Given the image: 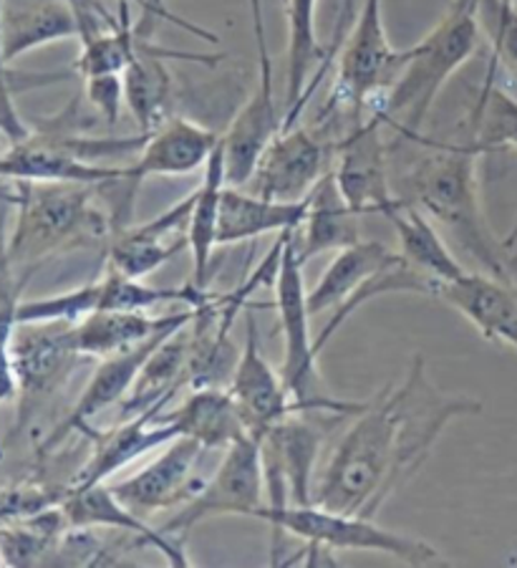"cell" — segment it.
<instances>
[{"label": "cell", "instance_id": "obj_23", "mask_svg": "<svg viewBox=\"0 0 517 568\" xmlns=\"http://www.w3.org/2000/svg\"><path fill=\"white\" fill-rule=\"evenodd\" d=\"M195 316V306H184L170 316H146V311L101 308L71 324V346L84 359H107V356L132 349L144 338L172 326L174 321Z\"/></svg>", "mask_w": 517, "mask_h": 568}, {"label": "cell", "instance_id": "obj_35", "mask_svg": "<svg viewBox=\"0 0 517 568\" xmlns=\"http://www.w3.org/2000/svg\"><path fill=\"white\" fill-rule=\"evenodd\" d=\"M473 142L487 152L517 150V99L485 79L473 112Z\"/></svg>", "mask_w": 517, "mask_h": 568}, {"label": "cell", "instance_id": "obj_12", "mask_svg": "<svg viewBox=\"0 0 517 568\" xmlns=\"http://www.w3.org/2000/svg\"><path fill=\"white\" fill-rule=\"evenodd\" d=\"M192 318L195 316L174 321L172 326L162 328V332L152 334L150 338H144L142 344L132 346V349L119 352V354L107 356V359H101L97 372L91 374V379L84 387V392H81V397L77 399V405L71 407L69 415L63 417L61 423L53 427L51 433L45 435L43 443L39 445V455L53 453L69 435L84 433V429H89L91 419L101 415V412H107L109 407L124 402L129 389L134 387L136 377H140L142 366L146 364V359H150L156 346L164 344V338H170L174 332H180L182 326H187Z\"/></svg>", "mask_w": 517, "mask_h": 568}, {"label": "cell", "instance_id": "obj_25", "mask_svg": "<svg viewBox=\"0 0 517 568\" xmlns=\"http://www.w3.org/2000/svg\"><path fill=\"white\" fill-rule=\"evenodd\" d=\"M0 29L8 63L41 45L79 39L77 16L69 0H3Z\"/></svg>", "mask_w": 517, "mask_h": 568}, {"label": "cell", "instance_id": "obj_39", "mask_svg": "<svg viewBox=\"0 0 517 568\" xmlns=\"http://www.w3.org/2000/svg\"><path fill=\"white\" fill-rule=\"evenodd\" d=\"M89 104L97 109L107 126H116L124 104V79L122 73H97L84 79Z\"/></svg>", "mask_w": 517, "mask_h": 568}, {"label": "cell", "instance_id": "obj_42", "mask_svg": "<svg viewBox=\"0 0 517 568\" xmlns=\"http://www.w3.org/2000/svg\"><path fill=\"white\" fill-rule=\"evenodd\" d=\"M513 3H515V6H517V0H513Z\"/></svg>", "mask_w": 517, "mask_h": 568}, {"label": "cell", "instance_id": "obj_10", "mask_svg": "<svg viewBox=\"0 0 517 568\" xmlns=\"http://www.w3.org/2000/svg\"><path fill=\"white\" fill-rule=\"evenodd\" d=\"M382 116L374 114L366 122L354 124L344 140L336 142L334 180L341 197L356 215H384L404 205L396 195L389 175V152L382 136Z\"/></svg>", "mask_w": 517, "mask_h": 568}, {"label": "cell", "instance_id": "obj_29", "mask_svg": "<svg viewBox=\"0 0 517 568\" xmlns=\"http://www.w3.org/2000/svg\"><path fill=\"white\" fill-rule=\"evenodd\" d=\"M318 0H285L288 13V49H285V116L281 130L298 124V106L323 59L316 33Z\"/></svg>", "mask_w": 517, "mask_h": 568}, {"label": "cell", "instance_id": "obj_16", "mask_svg": "<svg viewBox=\"0 0 517 568\" xmlns=\"http://www.w3.org/2000/svg\"><path fill=\"white\" fill-rule=\"evenodd\" d=\"M227 389L233 394L247 433L255 439H261L267 429L295 412L283 377L275 374L261 349V334H257L253 308L245 311V344L237 356Z\"/></svg>", "mask_w": 517, "mask_h": 568}, {"label": "cell", "instance_id": "obj_14", "mask_svg": "<svg viewBox=\"0 0 517 568\" xmlns=\"http://www.w3.org/2000/svg\"><path fill=\"white\" fill-rule=\"evenodd\" d=\"M129 164H99L81 160L57 132L29 134L0 152V180L8 182H73L104 187L126 182Z\"/></svg>", "mask_w": 517, "mask_h": 568}, {"label": "cell", "instance_id": "obj_36", "mask_svg": "<svg viewBox=\"0 0 517 568\" xmlns=\"http://www.w3.org/2000/svg\"><path fill=\"white\" fill-rule=\"evenodd\" d=\"M99 311V281L57 296L31 298L18 304V324H77Z\"/></svg>", "mask_w": 517, "mask_h": 568}, {"label": "cell", "instance_id": "obj_27", "mask_svg": "<svg viewBox=\"0 0 517 568\" xmlns=\"http://www.w3.org/2000/svg\"><path fill=\"white\" fill-rule=\"evenodd\" d=\"M293 241L301 265H306L316 255L344 251L362 241V215H356L341 197L334 172H328L311 192L306 220L295 231Z\"/></svg>", "mask_w": 517, "mask_h": 568}, {"label": "cell", "instance_id": "obj_30", "mask_svg": "<svg viewBox=\"0 0 517 568\" xmlns=\"http://www.w3.org/2000/svg\"><path fill=\"white\" fill-rule=\"evenodd\" d=\"M386 220H389L394 227L404 261L437 283V288L442 283L465 276L467 268L457 261V255L449 251V245L437 231V225H434L419 207L404 203ZM434 296H437V293H434Z\"/></svg>", "mask_w": 517, "mask_h": 568}, {"label": "cell", "instance_id": "obj_11", "mask_svg": "<svg viewBox=\"0 0 517 568\" xmlns=\"http://www.w3.org/2000/svg\"><path fill=\"white\" fill-rule=\"evenodd\" d=\"M336 144L295 124L281 130L257 160L245 190L267 200L281 203H298L306 200L318 182L334 170Z\"/></svg>", "mask_w": 517, "mask_h": 568}, {"label": "cell", "instance_id": "obj_8", "mask_svg": "<svg viewBox=\"0 0 517 568\" xmlns=\"http://www.w3.org/2000/svg\"><path fill=\"white\" fill-rule=\"evenodd\" d=\"M306 417L308 412H293L257 439L267 508L316 503V463L323 429Z\"/></svg>", "mask_w": 517, "mask_h": 568}, {"label": "cell", "instance_id": "obj_43", "mask_svg": "<svg viewBox=\"0 0 517 568\" xmlns=\"http://www.w3.org/2000/svg\"><path fill=\"white\" fill-rule=\"evenodd\" d=\"M477 3H479V0H477Z\"/></svg>", "mask_w": 517, "mask_h": 568}, {"label": "cell", "instance_id": "obj_38", "mask_svg": "<svg viewBox=\"0 0 517 568\" xmlns=\"http://www.w3.org/2000/svg\"><path fill=\"white\" fill-rule=\"evenodd\" d=\"M358 8H362V0H341L338 16H336V23H334V33H331V43L326 45V49H323V59H321V63H318V71H316V77L311 79L306 94H303V99H301L298 114H303V109L308 106L311 97L316 94V89H318V84L323 81V77H326L328 69L336 63L341 45H344L346 36H348V31H351V26H354V21H356Z\"/></svg>", "mask_w": 517, "mask_h": 568}, {"label": "cell", "instance_id": "obj_7", "mask_svg": "<svg viewBox=\"0 0 517 568\" xmlns=\"http://www.w3.org/2000/svg\"><path fill=\"white\" fill-rule=\"evenodd\" d=\"M409 59V49H394L384 26L382 0H362L356 21L338 51V71L318 119L328 122L341 112H362L382 102Z\"/></svg>", "mask_w": 517, "mask_h": 568}, {"label": "cell", "instance_id": "obj_4", "mask_svg": "<svg viewBox=\"0 0 517 568\" xmlns=\"http://www.w3.org/2000/svg\"><path fill=\"white\" fill-rule=\"evenodd\" d=\"M477 6V0H452L445 18L419 43L409 45V59L399 79L382 102L372 106L384 126H392L402 140L417 142L424 136L422 126L439 91L477 51L483 31Z\"/></svg>", "mask_w": 517, "mask_h": 568}, {"label": "cell", "instance_id": "obj_37", "mask_svg": "<svg viewBox=\"0 0 517 568\" xmlns=\"http://www.w3.org/2000/svg\"><path fill=\"white\" fill-rule=\"evenodd\" d=\"M477 16L493 41V61L487 73H497L503 63L517 77V6L513 0H479Z\"/></svg>", "mask_w": 517, "mask_h": 568}, {"label": "cell", "instance_id": "obj_17", "mask_svg": "<svg viewBox=\"0 0 517 568\" xmlns=\"http://www.w3.org/2000/svg\"><path fill=\"white\" fill-rule=\"evenodd\" d=\"M283 119H278L275 106V87H273V61L271 53H261V73L253 94L237 109L230 122L227 132L220 136L225 158V178L227 185L245 187L265 146L281 132Z\"/></svg>", "mask_w": 517, "mask_h": 568}, {"label": "cell", "instance_id": "obj_26", "mask_svg": "<svg viewBox=\"0 0 517 568\" xmlns=\"http://www.w3.org/2000/svg\"><path fill=\"white\" fill-rule=\"evenodd\" d=\"M311 195L298 203H281L255 195L245 187L227 185L220 203L217 245H235L267 233L298 231L306 220Z\"/></svg>", "mask_w": 517, "mask_h": 568}, {"label": "cell", "instance_id": "obj_33", "mask_svg": "<svg viewBox=\"0 0 517 568\" xmlns=\"http://www.w3.org/2000/svg\"><path fill=\"white\" fill-rule=\"evenodd\" d=\"M33 273L13 268L6 253V237L0 227V402L18 397V379L13 369V336L18 328V304Z\"/></svg>", "mask_w": 517, "mask_h": 568}, {"label": "cell", "instance_id": "obj_41", "mask_svg": "<svg viewBox=\"0 0 517 568\" xmlns=\"http://www.w3.org/2000/svg\"><path fill=\"white\" fill-rule=\"evenodd\" d=\"M0 136H3V134H0ZM3 140H6V136H3ZM6 146H8V144H6ZM6 146H0V152H3V150H6Z\"/></svg>", "mask_w": 517, "mask_h": 568}, {"label": "cell", "instance_id": "obj_5", "mask_svg": "<svg viewBox=\"0 0 517 568\" xmlns=\"http://www.w3.org/2000/svg\"><path fill=\"white\" fill-rule=\"evenodd\" d=\"M293 235L285 245L278 278H275V311H278L283 332V384L291 394L295 412L356 417L366 402L336 399L318 372L316 336L311 334L313 316L308 311V291L303 283V265L295 255Z\"/></svg>", "mask_w": 517, "mask_h": 568}, {"label": "cell", "instance_id": "obj_19", "mask_svg": "<svg viewBox=\"0 0 517 568\" xmlns=\"http://www.w3.org/2000/svg\"><path fill=\"white\" fill-rule=\"evenodd\" d=\"M168 59H187L200 61L207 67L223 61V57H205V53H180L168 51L150 41V29L144 26L140 45H136L134 59L122 71L124 79V104L132 112L136 126L142 134L154 132L156 126L172 116L174 104V79L168 67Z\"/></svg>", "mask_w": 517, "mask_h": 568}, {"label": "cell", "instance_id": "obj_40", "mask_svg": "<svg viewBox=\"0 0 517 568\" xmlns=\"http://www.w3.org/2000/svg\"><path fill=\"white\" fill-rule=\"evenodd\" d=\"M119 3H136V6L142 8V13H150L154 18H160V21H168L172 26H180V29H184V31L192 33V36H197V39H205L210 43H217V36L215 33L207 31V29H202V26L184 21V18H180V16H174L168 6L162 3V0H119Z\"/></svg>", "mask_w": 517, "mask_h": 568}, {"label": "cell", "instance_id": "obj_2", "mask_svg": "<svg viewBox=\"0 0 517 568\" xmlns=\"http://www.w3.org/2000/svg\"><path fill=\"white\" fill-rule=\"evenodd\" d=\"M424 144L429 152L409 164L402 178V192L396 195L447 231L483 273L517 283L513 248L493 233L479 200L477 160L485 152L475 142L447 144L424 136Z\"/></svg>", "mask_w": 517, "mask_h": 568}, {"label": "cell", "instance_id": "obj_24", "mask_svg": "<svg viewBox=\"0 0 517 568\" xmlns=\"http://www.w3.org/2000/svg\"><path fill=\"white\" fill-rule=\"evenodd\" d=\"M404 255L392 251L389 245L378 241H358L344 251H336L334 261L328 263L321 281L308 291V311L311 316L341 311L351 298L362 291L368 281L386 268H392Z\"/></svg>", "mask_w": 517, "mask_h": 568}, {"label": "cell", "instance_id": "obj_20", "mask_svg": "<svg viewBox=\"0 0 517 568\" xmlns=\"http://www.w3.org/2000/svg\"><path fill=\"white\" fill-rule=\"evenodd\" d=\"M220 134L200 126L184 116H170L168 122L146 134V142L129 164L126 185L134 192L150 178H182L205 170L215 152Z\"/></svg>", "mask_w": 517, "mask_h": 568}, {"label": "cell", "instance_id": "obj_3", "mask_svg": "<svg viewBox=\"0 0 517 568\" xmlns=\"http://www.w3.org/2000/svg\"><path fill=\"white\" fill-rule=\"evenodd\" d=\"M6 200L16 205V227L6 241L13 268L33 273L61 251L91 248L109 241L114 220L94 205L99 187L73 182H13Z\"/></svg>", "mask_w": 517, "mask_h": 568}, {"label": "cell", "instance_id": "obj_22", "mask_svg": "<svg viewBox=\"0 0 517 568\" xmlns=\"http://www.w3.org/2000/svg\"><path fill=\"white\" fill-rule=\"evenodd\" d=\"M59 506L71 528H114L119 534L134 536L140 544L152 546L154 551L168 558L170 566H190V556L184 554L182 540L164 536L160 528L146 526L142 516H136L124 503H119L107 483L81 490L69 488Z\"/></svg>", "mask_w": 517, "mask_h": 568}, {"label": "cell", "instance_id": "obj_31", "mask_svg": "<svg viewBox=\"0 0 517 568\" xmlns=\"http://www.w3.org/2000/svg\"><path fill=\"white\" fill-rule=\"evenodd\" d=\"M227 187L225 178V158L223 146H215L212 158L202 170V182L195 190V203H192L190 215V253H192V283L200 288H207L210 271H212V253L217 248V220L223 192Z\"/></svg>", "mask_w": 517, "mask_h": 568}, {"label": "cell", "instance_id": "obj_32", "mask_svg": "<svg viewBox=\"0 0 517 568\" xmlns=\"http://www.w3.org/2000/svg\"><path fill=\"white\" fill-rule=\"evenodd\" d=\"M142 31L144 26H134L132 16H129V3H119V23L114 29L94 36V39L81 41L73 71L81 79L97 77V73H122L129 61L134 59Z\"/></svg>", "mask_w": 517, "mask_h": 568}, {"label": "cell", "instance_id": "obj_9", "mask_svg": "<svg viewBox=\"0 0 517 568\" xmlns=\"http://www.w3.org/2000/svg\"><path fill=\"white\" fill-rule=\"evenodd\" d=\"M261 445L255 437H243L225 450L223 463L205 480L200 493L184 503L178 516H172L160 530L164 536L184 538L202 520L215 516H245L253 518L257 508L265 506Z\"/></svg>", "mask_w": 517, "mask_h": 568}, {"label": "cell", "instance_id": "obj_1", "mask_svg": "<svg viewBox=\"0 0 517 568\" xmlns=\"http://www.w3.org/2000/svg\"><path fill=\"white\" fill-rule=\"evenodd\" d=\"M475 399L445 397L427 379L422 356L402 382L366 402L331 453L316 483V506L376 518L427 460L452 419L479 415Z\"/></svg>", "mask_w": 517, "mask_h": 568}, {"label": "cell", "instance_id": "obj_28", "mask_svg": "<svg viewBox=\"0 0 517 568\" xmlns=\"http://www.w3.org/2000/svg\"><path fill=\"white\" fill-rule=\"evenodd\" d=\"M162 419L178 427L182 437L197 439L205 450L225 453L237 439L251 437L233 394L225 387L192 389L178 409L162 412Z\"/></svg>", "mask_w": 517, "mask_h": 568}, {"label": "cell", "instance_id": "obj_18", "mask_svg": "<svg viewBox=\"0 0 517 568\" xmlns=\"http://www.w3.org/2000/svg\"><path fill=\"white\" fill-rule=\"evenodd\" d=\"M164 407L168 405H154L140 412V415L124 417L122 425L107 429V433H91V429H87L84 435L94 437V445H91L89 460L69 488L81 490L107 483L129 463L140 460V457L156 450V447L170 445L172 439L182 437L178 427L162 419Z\"/></svg>", "mask_w": 517, "mask_h": 568}, {"label": "cell", "instance_id": "obj_21", "mask_svg": "<svg viewBox=\"0 0 517 568\" xmlns=\"http://www.w3.org/2000/svg\"><path fill=\"white\" fill-rule=\"evenodd\" d=\"M437 298L465 316L487 342L517 352V283L467 271L437 288Z\"/></svg>", "mask_w": 517, "mask_h": 568}, {"label": "cell", "instance_id": "obj_15", "mask_svg": "<svg viewBox=\"0 0 517 568\" xmlns=\"http://www.w3.org/2000/svg\"><path fill=\"white\" fill-rule=\"evenodd\" d=\"M84 356L73 352L71 324H18L13 369L21 399V423L31 405L57 392Z\"/></svg>", "mask_w": 517, "mask_h": 568}, {"label": "cell", "instance_id": "obj_6", "mask_svg": "<svg viewBox=\"0 0 517 568\" xmlns=\"http://www.w3.org/2000/svg\"><path fill=\"white\" fill-rule=\"evenodd\" d=\"M273 528V548L278 546L281 534H288L313 546H323L328 551H372L386 554L404 561L406 566H429L439 561V551L427 540L412 538L399 530L384 528L376 518L358 516L316 506H285V508H257L255 516Z\"/></svg>", "mask_w": 517, "mask_h": 568}, {"label": "cell", "instance_id": "obj_13", "mask_svg": "<svg viewBox=\"0 0 517 568\" xmlns=\"http://www.w3.org/2000/svg\"><path fill=\"white\" fill-rule=\"evenodd\" d=\"M207 450L197 439L178 437L164 447L160 457L119 483H109L119 503H124L136 516H152L156 510L178 508L197 496L205 480L195 470L200 457Z\"/></svg>", "mask_w": 517, "mask_h": 568}, {"label": "cell", "instance_id": "obj_34", "mask_svg": "<svg viewBox=\"0 0 517 568\" xmlns=\"http://www.w3.org/2000/svg\"><path fill=\"white\" fill-rule=\"evenodd\" d=\"M190 251V237H178V241H156L136 231V227H122L109 241V261L107 265L126 273L132 278L152 276L164 263L178 258L180 253Z\"/></svg>", "mask_w": 517, "mask_h": 568}]
</instances>
